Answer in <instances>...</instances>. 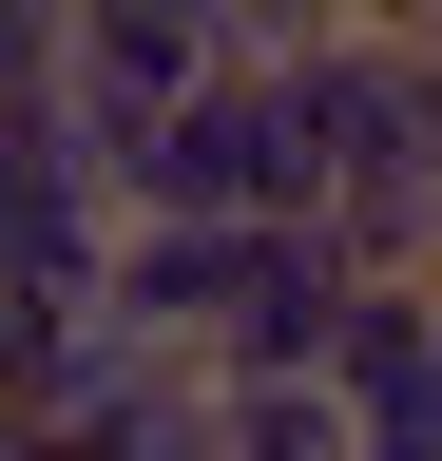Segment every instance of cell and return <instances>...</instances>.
Masks as SVG:
<instances>
[{
  "mask_svg": "<svg viewBox=\"0 0 442 461\" xmlns=\"http://www.w3.org/2000/svg\"><path fill=\"white\" fill-rule=\"evenodd\" d=\"M347 20H442V0H347Z\"/></svg>",
  "mask_w": 442,
  "mask_h": 461,
  "instance_id": "1",
  "label": "cell"
},
{
  "mask_svg": "<svg viewBox=\"0 0 442 461\" xmlns=\"http://www.w3.org/2000/svg\"><path fill=\"white\" fill-rule=\"evenodd\" d=\"M423 39H442V20H423Z\"/></svg>",
  "mask_w": 442,
  "mask_h": 461,
  "instance_id": "2",
  "label": "cell"
}]
</instances>
